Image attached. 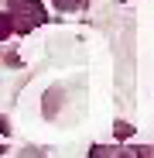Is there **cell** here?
<instances>
[{"instance_id":"cell-1","label":"cell","mask_w":154,"mask_h":158,"mask_svg":"<svg viewBox=\"0 0 154 158\" xmlns=\"http://www.w3.org/2000/svg\"><path fill=\"white\" fill-rule=\"evenodd\" d=\"M7 14H10V24H14L17 35H31V28H38V24L48 21L41 0H10Z\"/></svg>"},{"instance_id":"cell-2","label":"cell","mask_w":154,"mask_h":158,"mask_svg":"<svg viewBox=\"0 0 154 158\" xmlns=\"http://www.w3.org/2000/svg\"><path fill=\"white\" fill-rule=\"evenodd\" d=\"M10 31H14V24H10V14H0V41H4Z\"/></svg>"},{"instance_id":"cell-3","label":"cell","mask_w":154,"mask_h":158,"mask_svg":"<svg viewBox=\"0 0 154 158\" xmlns=\"http://www.w3.org/2000/svg\"><path fill=\"white\" fill-rule=\"evenodd\" d=\"M51 4H55L58 10H75V7L82 4V0H51Z\"/></svg>"}]
</instances>
